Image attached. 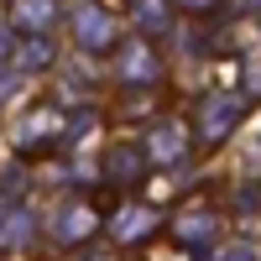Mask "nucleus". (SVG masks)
Instances as JSON below:
<instances>
[{
  "label": "nucleus",
  "mask_w": 261,
  "mask_h": 261,
  "mask_svg": "<svg viewBox=\"0 0 261 261\" xmlns=\"http://www.w3.org/2000/svg\"><path fill=\"white\" fill-rule=\"evenodd\" d=\"M11 89H16V73H6V68H0V99H11Z\"/></svg>",
  "instance_id": "f8f14e48"
},
{
  "label": "nucleus",
  "mask_w": 261,
  "mask_h": 261,
  "mask_svg": "<svg viewBox=\"0 0 261 261\" xmlns=\"http://www.w3.org/2000/svg\"><path fill=\"white\" fill-rule=\"evenodd\" d=\"M146 151H151V157H157V162H172V157H178V151H183V136H178V130H151V141H146Z\"/></svg>",
  "instance_id": "0eeeda50"
},
{
  "label": "nucleus",
  "mask_w": 261,
  "mask_h": 261,
  "mask_svg": "<svg viewBox=\"0 0 261 261\" xmlns=\"http://www.w3.org/2000/svg\"><path fill=\"white\" fill-rule=\"evenodd\" d=\"M110 37H115V27H110V16H105L99 6L79 11V42H84V47H105Z\"/></svg>",
  "instance_id": "f03ea898"
},
{
  "label": "nucleus",
  "mask_w": 261,
  "mask_h": 261,
  "mask_svg": "<svg viewBox=\"0 0 261 261\" xmlns=\"http://www.w3.org/2000/svg\"><path fill=\"white\" fill-rule=\"evenodd\" d=\"M241 110H246L241 94H214V99L204 105V115H199V136H204V141H225V130L241 120Z\"/></svg>",
  "instance_id": "f257e3e1"
},
{
  "label": "nucleus",
  "mask_w": 261,
  "mask_h": 261,
  "mask_svg": "<svg viewBox=\"0 0 261 261\" xmlns=\"http://www.w3.org/2000/svg\"><path fill=\"white\" fill-rule=\"evenodd\" d=\"M125 79H157V58L146 47H130L125 53Z\"/></svg>",
  "instance_id": "6e6552de"
},
{
  "label": "nucleus",
  "mask_w": 261,
  "mask_h": 261,
  "mask_svg": "<svg viewBox=\"0 0 261 261\" xmlns=\"http://www.w3.org/2000/svg\"><path fill=\"white\" fill-rule=\"evenodd\" d=\"M27 32H42V27H53V16H58V0H16V11H11Z\"/></svg>",
  "instance_id": "7ed1b4c3"
},
{
  "label": "nucleus",
  "mask_w": 261,
  "mask_h": 261,
  "mask_svg": "<svg viewBox=\"0 0 261 261\" xmlns=\"http://www.w3.org/2000/svg\"><path fill=\"white\" fill-rule=\"evenodd\" d=\"M47 130H63V120H58L53 110H37L27 125H21V146H37L42 136H47Z\"/></svg>",
  "instance_id": "423d86ee"
},
{
  "label": "nucleus",
  "mask_w": 261,
  "mask_h": 261,
  "mask_svg": "<svg viewBox=\"0 0 261 261\" xmlns=\"http://www.w3.org/2000/svg\"><path fill=\"white\" fill-rule=\"evenodd\" d=\"M141 27H146V32L167 27V6H162V0H141Z\"/></svg>",
  "instance_id": "9d476101"
},
{
  "label": "nucleus",
  "mask_w": 261,
  "mask_h": 261,
  "mask_svg": "<svg viewBox=\"0 0 261 261\" xmlns=\"http://www.w3.org/2000/svg\"><path fill=\"white\" fill-rule=\"evenodd\" d=\"M89 230H94V214H89V209H68V214L58 220V230H53V235L68 246V241H79V235H89Z\"/></svg>",
  "instance_id": "39448f33"
},
{
  "label": "nucleus",
  "mask_w": 261,
  "mask_h": 261,
  "mask_svg": "<svg viewBox=\"0 0 261 261\" xmlns=\"http://www.w3.org/2000/svg\"><path fill=\"white\" fill-rule=\"evenodd\" d=\"M183 6H209V0H183Z\"/></svg>",
  "instance_id": "ddd939ff"
},
{
  "label": "nucleus",
  "mask_w": 261,
  "mask_h": 261,
  "mask_svg": "<svg viewBox=\"0 0 261 261\" xmlns=\"http://www.w3.org/2000/svg\"><path fill=\"white\" fill-rule=\"evenodd\" d=\"M214 230H220L214 214H183L178 220V241L183 246H204V241H214Z\"/></svg>",
  "instance_id": "20e7f679"
},
{
  "label": "nucleus",
  "mask_w": 261,
  "mask_h": 261,
  "mask_svg": "<svg viewBox=\"0 0 261 261\" xmlns=\"http://www.w3.org/2000/svg\"><path fill=\"white\" fill-rule=\"evenodd\" d=\"M21 63H27V68H42V63H47V42L32 37V42H27V53H21Z\"/></svg>",
  "instance_id": "9b49d317"
},
{
  "label": "nucleus",
  "mask_w": 261,
  "mask_h": 261,
  "mask_svg": "<svg viewBox=\"0 0 261 261\" xmlns=\"http://www.w3.org/2000/svg\"><path fill=\"white\" fill-rule=\"evenodd\" d=\"M146 230H151V214H146V209H136V214H125V220L115 225V235H120V241H141Z\"/></svg>",
  "instance_id": "1a4fd4ad"
}]
</instances>
